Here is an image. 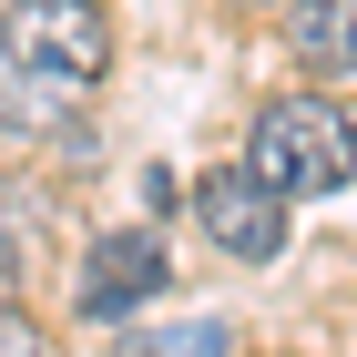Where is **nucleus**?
Here are the masks:
<instances>
[{"mask_svg": "<svg viewBox=\"0 0 357 357\" xmlns=\"http://www.w3.org/2000/svg\"><path fill=\"white\" fill-rule=\"evenodd\" d=\"M245 10H266V0H245Z\"/></svg>", "mask_w": 357, "mask_h": 357, "instance_id": "8", "label": "nucleus"}, {"mask_svg": "<svg viewBox=\"0 0 357 357\" xmlns=\"http://www.w3.org/2000/svg\"><path fill=\"white\" fill-rule=\"evenodd\" d=\"M194 215H204V235H215L235 266H275V255H286V194H275L266 174H245V153L194 184Z\"/></svg>", "mask_w": 357, "mask_h": 357, "instance_id": "3", "label": "nucleus"}, {"mask_svg": "<svg viewBox=\"0 0 357 357\" xmlns=\"http://www.w3.org/2000/svg\"><path fill=\"white\" fill-rule=\"evenodd\" d=\"M0 357H52V347H41V327H31V317H10V306H0Z\"/></svg>", "mask_w": 357, "mask_h": 357, "instance_id": "7", "label": "nucleus"}, {"mask_svg": "<svg viewBox=\"0 0 357 357\" xmlns=\"http://www.w3.org/2000/svg\"><path fill=\"white\" fill-rule=\"evenodd\" d=\"M112 357H235V327H225V317H164V327L123 337Z\"/></svg>", "mask_w": 357, "mask_h": 357, "instance_id": "6", "label": "nucleus"}, {"mask_svg": "<svg viewBox=\"0 0 357 357\" xmlns=\"http://www.w3.org/2000/svg\"><path fill=\"white\" fill-rule=\"evenodd\" d=\"M245 174H266L286 204L296 194H337L357 174V123L327 102V92H286V102L255 112V133H245Z\"/></svg>", "mask_w": 357, "mask_h": 357, "instance_id": "2", "label": "nucleus"}, {"mask_svg": "<svg viewBox=\"0 0 357 357\" xmlns=\"http://www.w3.org/2000/svg\"><path fill=\"white\" fill-rule=\"evenodd\" d=\"M112 72L102 0H0V133L52 143Z\"/></svg>", "mask_w": 357, "mask_h": 357, "instance_id": "1", "label": "nucleus"}, {"mask_svg": "<svg viewBox=\"0 0 357 357\" xmlns=\"http://www.w3.org/2000/svg\"><path fill=\"white\" fill-rule=\"evenodd\" d=\"M286 52L306 72H357V0H286Z\"/></svg>", "mask_w": 357, "mask_h": 357, "instance_id": "5", "label": "nucleus"}, {"mask_svg": "<svg viewBox=\"0 0 357 357\" xmlns=\"http://www.w3.org/2000/svg\"><path fill=\"white\" fill-rule=\"evenodd\" d=\"M164 235H143V225H112V235H92L82 255V317H133V306L164 296Z\"/></svg>", "mask_w": 357, "mask_h": 357, "instance_id": "4", "label": "nucleus"}]
</instances>
